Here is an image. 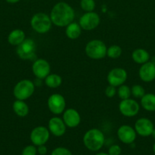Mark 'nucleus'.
<instances>
[{"instance_id":"nucleus-22","label":"nucleus","mask_w":155,"mask_h":155,"mask_svg":"<svg viewBox=\"0 0 155 155\" xmlns=\"http://www.w3.org/2000/svg\"><path fill=\"white\" fill-rule=\"evenodd\" d=\"M141 107L147 111H155V94H144L141 98Z\"/></svg>"},{"instance_id":"nucleus-8","label":"nucleus","mask_w":155,"mask_h":155,"mask_svg":"<svg viewBox=\"0 0 155 155\" xmlns=\"http://www.w3.org/2000/svg\"><path fill=\"white\" fill-rule=\"evenodd\" d=\"M50 133L48 128L43 126H38L30 132V139L35 146L45 145L50 139Z\"/></svg>"},{"instance_id":"nucleus-16","label":"nucleus","mask_w":155,"mask_h":155,"mask_svg":"<svg viewBox=\"0 0 155 155\" xmlns=\"http://www.w3.org/2000/svg\"><path fill=\"white\" fill-rule=\"evenodd\" d=\"M62 115V120L67 127L75 128L81 123L80 114L74 108H68L65 110Z\"/></svg>"},{"instance_id":"nucleus-6","label":"nucleus","mask_w":155,"mask_h":155,"mask_svg":"<svg viewBox=\"0 0 155 155\" xmlns=\"http://www.w3.org/2000/svg\"><path fill=\"white\" fill-rule=\"evenodd\" d=\"M17 54L22 60H33L36 57V44L31 39H25V40L18 45Z\"/></svg>"},{"instance_id":"nucleus-31","label":"nucleus","mask_w":155,"mask_h":155,"mask_svg":"<svg viewBox=\"0 0 155 155\" xmlns=\"http://www.w3.org/2000/svg\"><path fill=\"white\" fill-rule=\"evenodd\" d=\"M117 93V90L115 89V87L113 86H111L109 85L105 89V95H106V97L108 98H112V97L115 96V94Z\"/></svg>"},{"instance_id":"nucleus-37","label":"nucleus","mask_w":155,"mask_h":155,"mask_svg":"<svg viewBox=\"0 0 155 155\" xmlns=\"http://www.w3.org/2000/svg\"><path fill=\"white\" fill-rule=\"evenodd\" d=\"M153 153L155 154V143L153 144Z\"/></svg>"},{"instance_id":"nucleus-30","label":"nucleus","mask_w":155,"mask_h":155,"mask_svg":"<svg viewBox=\"0 0 155 155\" xmlns=\"http://www.w3.org/2000/svg\"><path fill=\"white\" fill-rule=\"evenodd\" d=\"M122 153V148L119 145H111L108 150V154L109 155H120Z\"/></svg>"},{"instance_id":"nucleus-24","label":"nucleus","mask_w":155,"mask_h":155,"mask_svg":"<svg viewBox=\"0 0 155 155\" xmlns=\"http://www.w3.org/2000/svg\"><path fill=\"white\" fill-rule=\"evenodd\" d=\"M122 50L119 45H112L107 48L106 50V56L112 59H116L121 56Z\"/></svg>"},{"instance_id":"nucleus-19","label":"nucleus","mask_w":155,"mask_h":155,"mask_svg":"<svg viewBox=\"0 0 155 155\" xmlns=\"http://www.w3.org/2000/svg\"><path fill=\"white\" fill-rule=\"evenodd\" d=\"M81 27L77 22H71L66 26L65 28V35L70 39H76L81 34Z\"/></svg>"},{"instance_id":"nucleus-14","label":"nucleus","mask_w":155,"mask_h":155,"mask_svg":"<svg viewBox=\"0 0 155 155\" xmlns=\"http://www.w3.org/2000/svg\"><path fill=\"white\" fill-rule=\"evenodd\" d=\"M135 130L137 134L142 137H147L151 136L154 127L150 120L146 117H141L137 120L135 124Z\"/></svg>"},{"instance_id":"nucleus-18","label":"nucleus","mask_w":155,"mask_h":155,"mask_svg":"<svg viewBox=\"0 0 155 155\" xmlns=\"http://www.w3.org/2000/svg\"><path fill=\"white\" fill-rule=\"evenodd\" d=\"M25 33L21 29L13 30L8 36V42L12 45L18 46L25 40Z\"/></svg>"},{"instance_id":"nucleus-33","label":"nucleus","mask_w":155,"mask_h":155,"mask_svg":"<svg viewBox=\"0 0 155 155\" xmlns=\"http://www.w3.org/2000/svg\"><path fill=\"white\" fill-rule=\"evenodd\" d=\"M5 1L11 4H14V3H17L18 2H19V0H5Z\"/></svg>"},{"instance_id":"nucleus-21","label":"nucleus","mask_w":155,"mask_h":155,"mask_svg":"<svg viewBox=\"0 0 155 155\" xmlns=\"http://www.w3.org/2000/svg\"><path fill=\"white\" fill-rule=\"evenodd\" d=\"M13 110L15 114L21 117H24L27 116L29 114V107L27 103L24 102L23 100L16 99V101L13 103Z\"/></svg>"},{"instance_id":"nucleus-20","label":"nucleus","mask_w":155,"mask_h":155,"mask_svg":"<svg viewBox=\"0 0 155 155\" xmlns=\"http://www.w3.org/2000/svg\"><path fill=\"white\" fill-rule=\"evenodd\" d=\"M132 60L137 64H143L150 60V54L148 51L143 48H137L134 50L132 54Z\"/></svg>"},{"instance_id":"nucleus-32","label":"nucleus","mask_w":155,"mask_h":155,"mask_svg":"<svg viewBox=\"0 0 155 155\" xmlns=\"http://www.w3.org/2000/svg\"><path fill=\"white\" fill-rule=\"evenodd\" d=\"M37 153L40 155H46L47 153V148L45 146V145H40L37 146Z\"/></svg>"},{"instance_id":"nucleus-25","label":"nucleus","mask_w":155,"mask_h":155,"mask_svg":"<svg viewBox=\"0 0 155 155\" xmlns=\"http://www.w3.org/2000/svg\"><path fill=\"white\" fill-rule=\"evenodd\" d=\"M117 95H118L119 98L121 100L129 98L131 95H132L131 88H129L126 85H121V86H119L118 89H117Z\"/></svg>"},{"instance_id":"nucleus-9","label":"nucleus","mask_w":155,"mask_h":155,"mask_svg":"<svg viewBox=\"0 0 155 155\" xmlns=\"http://www.w3.org/2000/svg\"><path fill=\"white\" fill-rule=\"evenodd\" d=\"M47 105L53 114L59 115L65 111L66 102L65 98L61 94L54 93L49 97Z\"/></svg>"},{"instance_id":"nucleus-29","label":"nucleus","mask_w":155,"mask_h":155,"mask_svg":"<svg viewBox=\"0 0 155 155\" xmlns=\"http://www.w3.org/2000/svg\"><path fill=\"white\" fill-rule=\"evenodd\" d=\"M50 155H72V153L68 148L64 147H58L52 151Z\"/></svg>"},{"instance_id":"nucleus-27","label":"nucleus","mask_w":155,"mask_h":155,"mask_svg":"<svg viewBox=\"0 0 155 155\" xmlns=\"http://www.w3.org/2000/svg\"><path fill=\"white\" fill-rule=\"evenodd\" d=\"M131 92H132V95L137 98H141L145 94L144 89L141 85H134L131 88Z\"/></svg>"},{"instance_id":"nucleus-38","label":"nucleus","mask_w":155,"mask_h":155,"mask_svg":"<svg viewBox=\"0 0 155 155\" xmlns=\"http://www.w3.org/2000/svg\"><path fill=\"white\" fill-rule=\"evenodd\" d=\"M120 155H123V154H120Z\"/></svg>"},{"instance_id":"nucleus-36","label":"nucleus","mask_w":155,"mask_h":155,"mask_svg":"<svg viewBox=\"0 0 155 155\" xmlns=\"http://www.w3.org/2000/svg\"><path fill=\"white\" fill-rule=\"evenodd\" d=\"M150 61H151L152 63L153 64H155V56L152 57V58H151V60H150Z\"/></svg>"},{"instance_id":"nucleus-26","label":"nucleus","mask_w":155,"mask_h":155,"mask_svg":"<svg viewBox=\"0 0 155 155\" xmlns=\"http://www.w3.org/2000/svg\"><path fill=\"white\" fill-rule=\"evenodd\" d=\"M95 6L94 0H81V7L82 10L84 11L85 12H94Z\"/></svg>"},{"instance_id":"nucleus-23","label":"nucleus","mask_w":155,"mask_h":155,"mask_svg":"<svg viewBox=\"0 0 155 155\" xmlns=\"http://www.w3.org/2000/svg\"><path fill=\"white\" fill-rule=\"evenodd\" d=\"M44 80H45L46 86H48L49 88H52V89L59 87L62 83V77L56 74H50Z\"/></svg>"},{"instance_id":"nucleus-1","label":"nucleus","mask_w":155,"mask_h":155,"mask_svg":"<svg viewBox=\"0 0 155 155\" xmlns=\"http://www.w3.org/2000/svg\"><path fill=\"white\" fill-rule=\"evenodd\" d=\"M50 17L53 24L59 27H64L74 21L75 13L68 3L60 2L53 6Z\"/></svg>"},{"instance_id":"nucleus-2","label":"nucleus","mask_w":155,"mask_h":155,"mask_svg":"<svg viewBox=\"0 0 155 155\" xmlns=\"http://www.w3.org/2000/svg\"><path fill=\"white\" fill-rule=\"evenodd\" d=\"M83 143L90 151H98L103 148L105 143L104 134L98 129H91L84 135Z\"/></svg>"},{"instance_id":"nucleus-10","label":"nucleus","mask_w":155,"mask_h":155,"mask_svg":"<svg viewBox=\"0 0 155 155\" xmlns=\"http://www.w3.org/2000/svg\"><path fill=\"white\" fill-rule=\"evenodd\" d=\"M119 110L120 113L127 117L136 116L140 110V105L135 100L132 98L122 100L119 104Z\"/></svg>"},{"instance_id":"nucleus-13","label":"nucleus","mask_w":155,"mask_h":155,"mask_svg":"<svg viewBox=\"0 0 155 155\" xmlns=\"http://www.w3.org/2000/svg\"><path fill=\"white\" fill-rule=\"evenodd\" d=\"M117 136L120 142L126 145H131L136 139L137 133L135 129L129 125H122L117 130Z\"/></svg>"},{"instance_id":"nucleus-7","label":"nucleus","mask_w":155,"mask_h":155,"mask_svg":"<svg viewBox=\"0 0 155 155\" xmlns=\"http://www.w3.org/2000/svg\"><path fill=\"white\" fill-rule=\"evenodd\" d=\"M100 23L98 14L94 12H86L79 18L78 24L84 30H93L97 28Z\"/></svg>"},{"instance_id":"nucleus-3","label":"nucleus","mask_w":155,"mask_h":155,"mask_svg":"<svg viewBox=\"0 0 155 155\" xmlns=\"http://www.w3.org/2000/svg\"><path fill=\"white\" fill-rule=\"evenodd\" d=\"M51 18L45 13L35 14L30 19V26L32 29L40 34H44L50 30L52 27Z\"/></svg>"},{"instance_id":"nucleus-35","label":"nucleus","mask_w":155,"mask_h":155,"mask_svg":"<svg viewBox=\"0 0 155 155\" xmlns=\"http://www.w3.org/2000/svg\"><path fill=\"white\" fill-rule=\"evenodd\" d=\"M151 136H152V137H153V139H155V128L153 129V132H152V133H151Z\"/></svg>"},{"instance_id":"nucleus-11","label":"nucleus","mask_w":155,"mask_h":155,"mask_svg":"<svg viewBox=\"0 0 155 155\" xmlns=\"http://www.w3.org/2000/svg\"><path fill=\"white\" fill-rule=\"evenodd\" d=\"M128 77L127 72L121 68H115L111 70L107 75V81L109 85L119 87L124 84Z\"/></svg>"},{"instance_id":"nucleus-12","label":"nucleus","mask_w":155,"mask_h":155,"mask_svg":"<svg viewBox=\"0 0 155 155\" xmlns=\"http://www.w3.org/2000/svg\"><path fill=\"white\" fill-rule=\"evenodd\" d=\"M50 70L51 68L50 63L45 59H36L33 61L32 65V72L33 75L40 80L45 79L50 74Z\"/></svg>"},{"instance_id":"nucleus-28","label":"nucleus","mask_w":155,"mask_h":155,"mask_svg":"<svg viewBox=\"0 0 155 155\" xmlns=\"http://www.w3.org/2000/svg\"><path fill=\"white\" fill-rule=\"evenodd\" d=\"M36 154L37 148L34 145H29L23 149L21 155H36Z\"/></svg>"},{"instance_id":"nucleus-34","label":"nucleus","mask_w":155,"mask_h":155,"mask_svg":"<svg viewBox=\"0 0 155 155\" xmlns=\"http://www.w3.org/2000/svg\"><path fill=\"white\" fill-rule=\"evenodd\" d=\"M95 155H109L108 153H105V152H100V153H97Z\"/></svg>"},{"instance_id":"nucleus-5","label":"nucleus","mask_w":155,"mask_h":155,"mask_svg":"<svg viewBox=\"0 0 155 155\" xmlns=\"http://www.w3.org/2000/svg\"><path fill=\"white\" fill-rule=\"evenodd\" d=\"M35 84L29 80H22L18 82L13 89L14 96L18 100H27L33 95L35 91Z\"/></svg>"},{"instance_id":"nucleus-15","label":"nucleus","mask_w":155,"mask_h":155,"mask_svg":"<svg viewBox=\"0 0 155 155\" xmlns=\"http://www.w3.org/2000/svg\"><path fill=\"white\" fill-rule=\"evenodd\" d=\"M66 125L62 118L59 117H53L48 122V130L51 134L56 137L62 136L66 132Z\"/></svg>"},{"instance_id":"nucleus-17","label":"nucleus","mask_w":155,"mask_h":155,"mask_svg":"<svg viewBox=\"0 0 155 155\" xmlns=\"http://www.w3.org/2000/svg\"><path fill=\"white\" fill-rule=\"evenodd\" d=\"M139 77L142 81L149 83L155 79V64L151 61H147L141 64L138 71Z\"/></svg>"},{"instance_id":"nucleus-4","label":"nucleus","mask_w":155,"mask_h":155,"mask_svg":"<svg viewBox=\"0 0 155 155\" xmlns=\"http://www.w3.org/2000/svg\"><path fill=\"white\" fill-rule=\"evenodd\" d=\"M106 44L100 39H93L89 41L85 46V53L91 59L100 60L106 56Z\"/></svg>"}]
</instances>
